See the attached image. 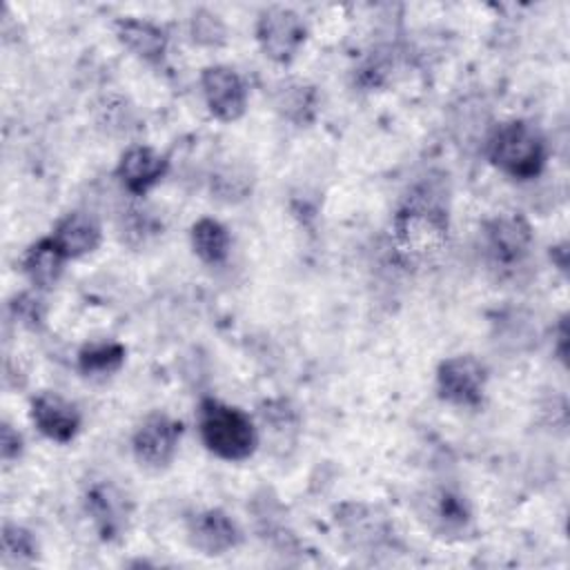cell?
<instances>
[{
	"label": "cell",
	"instance_id": "6da1fadb",
	"mask_svg": "<svg viewBox=\"0 0 570 570\" xmlns=\"http://www.w3.org/2000/svg\"><path fill=\"white\" fill-rule=\"evenodd\" d=\"M392 249L407 265L436 261L450 245V216L432 187H419L405 196L392 216Z\"/></svg>",
	"mask_w": 570,
	"mask_h": 570
},
{
	"label": "cell",
	"instance_id": "7a4b0ae2",
	"mask_svg": "<svg viewBox=\"0 0 570 570\" xmlns=\"http://www.w3.org/2000/svg\"><path fill=\"white\" fill-rule=\"evenodd\" d=\"M198 434L203 445L223 461H245L258 445L252 416L212 396L198 403Z\"/></svg>",
	"mask_w": 570,
	"mask_h": 570
},
{
	"label": "cell",
	"instance_id": "3957f363",
	"mask_svg": "<svg viewBox=\"0 0 570 570\" xmlns=\"http://www.w3.org/2000/svg\"><path fill=\"white\" fill-rule=\"evenodd\" d=\"M490 163L514 180L537 178L548 160L543 134L528 120H508L492 129L485 140Z\"/></svg>",
	"mask_w": 570,
	"mask_h": 570
},
{
	"label": "cell",
	"instance_id": "277c9868",
	"mask_svg": "<svg viewBox=\"0 0 570 570\" xmlns=\"http://www.w3.org/2000/svg\"><path fill=\"white\" fill-rule=\"evenodd\" d=\"M254 33L261 51L269 60L278 65H287L289 60H294V56L303 47L307 38V27L294 9L267 7L258 13Z\"/></svg>",
	"mask_w": 570,
	"mask_h": 570
},
{
	"label": "cell",
	"instance_id": "5b68a950",
	"mask_svg": "<svg viewBox=\"0 0 570 570\" xmlns=\"http://www.w3.org/2000/svg\"><path fill=\"white\" fill-rule=\"evenodd\" d=\"M488 385V367L474 354H456L439 363L436 392L459 407H479Z\"/></svg>",
	"mask_w": 570,
	"mask_h": 570
},
{
	"label": "cell",
	"instance_id": "8992f818",
	"mask_svg": "<svg viewBox=\"0 0 570 570\" xmlns=\"http://www.w3.org/2000/svg\"><path fill=\"white\" fill-rule=\"evenodd\" d=\"M183 423L165 412L149 414L131 436V450L136 461L147 470L167 468L180 445Z\"/></svg>",
	"mask_w": 570,
	"mask_h": 570
},
{
	"label": "cell",
	"instance_id": "52a82bcc",
	"mask_svg": "<svg viewBox=\"0 0 570 570\" xmlns=\"http://www.w3.org/2000/svg\"><path fill=\"white\" fill-rule=\"evenodd\" d=\"M200 89L209 114L220 122H236L247 111V87L234 67H205L200 73Z\"/></svg>",
	"mask_w": 570,
	"mask_h": 570
},
{
	"label": "cell",
	"instance_id": "ba28073f",
	"mask_svg": "<svg viewBox=\"0 0 570 570\" xmlns=\"http://www.w3.org/2000/svg\"><path fill=\"white\" fill-rule=\"evenodd\" d=\"M483 245L494 265H519L532 247V227L521 214H499L483 225Z\"/></svg>",
	"mask_w": 570,
	"mask_h": 570
},
{
	"label": "cell",
	"instance_id": "9c48e42d",
	"mask_svg": "<svg viewBox=\"0 0 570 570\" xmlns=\"http://www.w3.org/2000/svg\"><path fill=\"white\" fill-rule=\"evenodd\" d=\"M31 421L42 436L56 443L73 441L82 425L78 407L58 392H40L31 399Z\"/></svg>",
	"mask_w": 570,
	"mask_h": 570
},
{
	"label": "cell",
	"instance_id": "30bf717a",
	"mask_svg": "<svg viewBox=\"0 0 570 570\" xmlns=\"http://www.w3.org/2000/svg\"><path fill=\"white\" fill-rule=\"evenodd\" d=\"M187 539L198 552L207 557H218L240 543V530L232 521V517H227V512L209 508L189 517Z\"/></svg>",
	"mask_w": 570,
	"mask_h": 570
},
{
	"label": "cell",
	"instance_id": "8fae6325",
	"mask_svg": "<svg viewBox=\"0 0 570 570\" xmlns=\"http://www.w3.org/2000/svg\"><path fill=\"white\" fill-rule=\"evenodd\" d=\"M169 169L165 154L147 145H131L122 151L116 176L131 196H145L154 185L163 180Z\"/></svg>",
	"mask_w": 570,
	"mask_h": 570
},
{
	"label": "cell",
	"instance_id": "7c38bea8",
	"mask_svg": "<svg viewBox=\"0 0 570 570\" xmlns=\"http://www.w3.org/2000/svg\"><path fill=\"white\" fill-rule=\"evenodd\" d=\"M85 510L105 541L118 539L127 528L129 501L114 483H96L85 494Z\"/></svg>",
	"mask_w": 570,
	"mask_h": 570
},
{
	"label": "cell",
	"instance_id": "4fadbf2b",
	"mask_svg": "<svg viewBox=\"0 0 570 570\" xmlns=\"http://www.w3.org/2000/svg\"><path fill=\"white\" fill-rule=\"evenodd\" d=\"M336 525L343 530V537L352 548L363 550L383 546L392 534L387 519L363 503H343L336 510Z\"/></svg>",
	"mask_w": 570,
	"mask_h": 570
},
{
	"label": "cell",
	"instance_id": "5bb4252c",
	"mask_svg": "<svg viewBox=\"0 0 570 570\" xmlns=\"http://www.w3.org/2000/svg\"><path fill=\"white\" fill-rule=\"evenodd\" d=\"M116 38L125 45V49L149 65H158L165 58L169 45L167 31L160 24L142 18L116 20Z\"/></svg>",
	"mask_w": 570,
	"mask_h": 570
},
{
	"label": "cell",
	"instance_id": "9a60e30c",
	"mask_svg": "<svg viewBox=\"0 0 570 570\" xmlns=\"http://www.w3.org/2000/svg\"><path fill=\"white\" fill-rule=\"evenodd\" d=\"M51 238L58 243V247L71 261V258H82V256L96 252L102 240V229H100V223L91 214L69 212L56 223Z\"/></svg>",
	"mask_w": 570,
	"mask_h": 570
},
{
	"label": "cell",
	"instance_id": "2e32d148",
	"mask_svg": "<svg viewBox=\"0 0 570 570\" xmlns=\"http://www.w3.org/2000/svg\"><path fill=\"white\" fill-rule=\"evenodd\" d=\"M67 261L69 258L49 234L36 240L33 245H29L20 265H22V274L36 289H51L58 285Z\"/></svg>",
	"mask_w": 570,
	"mask_h": 570
},
{
	"label": "cell",
	"instance_id": "e0dca14e",
	"mask_svg": "<svg viewBox=\"0 0 570 570\" xmlns=\"http://www.w3.org/2000/svg\"><path fill=\"white\" fill-rule=\"evenodd\" d=\"M421 519H425V523H430V528H434L441 534L461 532L470 523V510L465 501L448 488L428 492V497L421 499Z\"/></svg>",
	"mask_w": 570,
	"mask_h": 570
},
{
	"label": "cell",
	"instance_id": "ac0fdd59",
	"mask_svg": "<svg viewBox=\"0 0 570 570\" xmlns=\"http://www.w3.org/2000/svg\"><path fill=\"white\" fill-rule=\"evenodd\" d=\"M274 107L285 120L294 125H309L318 109L316 87L303 80H287L276 89Z\"/></svg>",
	"mask_w": 570,
	"mask_h": 570
},
{
	"label": "cell",
	"instance_id": "d6986e66",
	"mask_svg": "<svg viewBox=\"0 0 570 570\" xmlns=\"http://www.w3.org/2000/svg\"><path fill=\"white\" fill-rule=\"evenodd\" d=\"M194 254L207 265H220L227 261L232 249V236L216 218H198L189 232Z\"/></svg>",
	"mask_w": 570,
	"mask_h": 570
},
{
	"label": "cell",
	"instance_id": "ffe728a7",
	"mask_svg": "<svg viewBox=\"0 0 570 570\" xmlns=\"http://www.w3.org/2000/svg\"><path fill=\"white\" fill-rule=\"evenodd\" d=\"M127 350L118 341H91L78 352V370L87 379H107L125 365Z\"/></svg>",
	"mask_w": 570,
	"mask_h": 570
},
{
	"label": "cell",
	"instance_id": "44dd1931",
	"mask_svg": "<svg viewBox=\"0 0 570 570\" xmlns=\"http://www.w3.org/2000/svg\"><path fill=\"white\" fill-rule=\"evenodd\" d=\"M258 416L265 430H269V434L278 436V441H294L296 432H298V414L296 410L289 405V401L285 399H272L261 403L258 407Z\"/></svg>",
	"mask_w": 570,
	"mask_h": 570
},
{
	"label": "cell",
	"instance_id": "7402d4cb",
	"mask_svg": "<svg viewBox=\"0 0 570 570\" xmlns=\"http://www.w3.org/2000/svg\"><path fill=\"white\" fill-rule=\"evenodd\" d=\"M38 557V541L36 537L18 525V523H4L2 528V559L11 566H29Z\"/></svg>",
	"mask_w": 570,
	"mask_h": 570
},
{
	"label": "cell",
	"instance_id": "603a6c76",
	"mask_svg": "<svg viewBox=\"0 0 570 570\" xmlns=\"http://www.w3.org/2000/svg\"><path fill=\"white\" fill-rule=\"evenodd\" d=\"M191 38L198 45L218 47L225 42V24L220 18L207 9H198L191 16Z\"/></svg>",
	"mask_w": 570,
	"mask_h": 570
},
{
	"label": "cell",
	"instance_id": "cb8c5ba5",
	"mask_svg": "<svg viewBox=\"0 0 570 570\" xmlns=\"http://www.w3.org/2000/svg\"><path fill=\"white\" fill-rule=\"evenodd\" d=\"M216 183V194L218 198L223 200H243L247 198V194L252 191V178L245 174V171H238V169H227L223 174H218L214 178Z\"/></svg>",
	"mask_w": 570,
	"mask_h": 570
},
{
	"label": "cell",
	"instance_id": "d4e9b609",
	"mask_svg": "<svg viewBox=\"0 0 570 570\" xmlns=\"http://www.w3.org/2000/svg\"><path fill=\"white\" fill-rule=\"evenodd\" d=\"M13 316L27 325V327H38L45 321V309H42V301L33 294H18L11 303Z\"/></svg>",
	"mask_w": 570,
	"mask_h": 570
},
{
	"label": "cell",
	"instance_id": "484cf974",
	"mask_svg": "<svg viewBox=\"0 0 570 570\" xmlns=\"http://www.w3.org/2000/svg\"><path fill=\"white\" fill-rule=\"evenodd\" d=\"M0 454H2V461L7 463L22 454V436L7 421L2 423V430H0Z\"/></svg>",
	"mask_w": 570,
	"mask_h": 570
}]
</instances>
